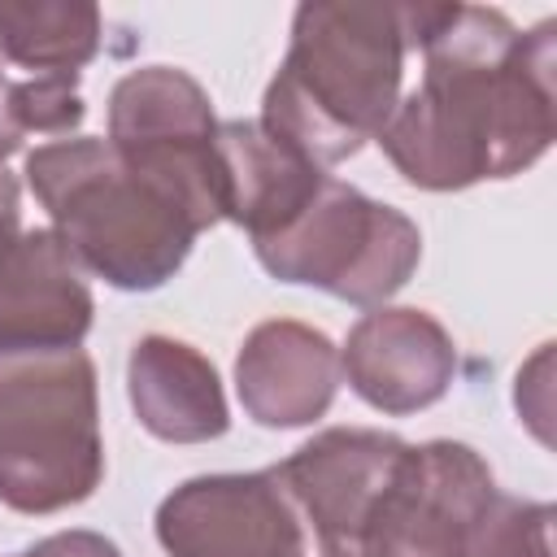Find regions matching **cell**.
<instances>
[{
  "mask_svg": "<svg viewBox=\"0 0 557 557\" xmlns=\"http://www.w3.org/2000/svg\"><path fill=\"white\" fill-rule=\"evenodd\" d=\"M422 83L392 109L379 148L405 183L461 191L531 170L557 139L553 22L518 30L483 4H405Z\"/></svg>",
  "mask_w": 557,
  "mask_h": 557,
  "instance_id": "1",
  "label": "cell"
},
{
  "mask_svg": "<svg viewBox=\"0 0 557 557\" xmlns=\"http://www.w3.org/2000/svg\"><path fill=\"white\" fill-rule=\"evenodd\" d=\"M409 52L405 4L313 0L292 17V44L261 100V126L318 170L379 139L396 109Z\"/></svg>",
  "mask_w": 557,
  "mask_h": 557,
  "instance_id": "2",
  "label": "cell"
},
{
  "mask_svg": "<svg viewBox=\"0 0 557 557\" xmlns=\"http://www.w3.org/2000/svg\"><path fill=\"white\" fill-rule=\"evenodd\" d=\"M26 183L83 274L117 292H152L178 274L205 213L165 178L131 165L109 139L78 135L26 152Z\"/></svg>",
  "mask_w": 557,
  "mask_h": 557,
  "instance_id": "3",
  "label": "cell"
},
{
  "mask_svg": "<svg viewBox=\"0 0 557 557\" xmlns=\"http://www.w3.org/2000/svg\"><path fill=\"white\" fill-rule=\"evenodd\" d=\"M104 479L96 366L83 348L0 352V500L17 513L83 505Z\"/></svg>",
  "mask_w": 557,
  "mask_h": 557,
  "instance_id": "4",
  "label": "cell"
},
{
  "mask_svg": "<svg viewBox=\"0 0 557 557\" xmlns=\"http://www.w3.org/2000/svg\"><path fill=\"white\" fill-rule=\"evenodd\" d=\"M252 248L278 283L322 287L361 309H379L396 296L422 261V235L400 209L379 205L331 174L283 231Z\"/></svg>",
  "mask_w": 557,
  "mask_h": 557,
  "instance_id": "5",
  "label": "cell"
},
{
  "mask_svg": "<svg viewBox=\"0 0 557 557\" xmlns=\"http://www.w3.org/2000/svg\"><path fill=\"white\" fill-rule=\"evenodd\" d=\"M492 496L496 479L470 444H405L366 518L361 557H470V535Z\"/></svg>",
  "mask_w": 557,
  "mask_h": 557,
  "instance_id": "6",
  "label": "cell"
},
{
  "mask_svg": "<svg viewBox=\"0 0 557 557\" xmlns=\"http://www.w3.org/2000/svg\"><path fill=\"white\" fill-rule=\"evenodd\" d=\"M213 135V100L187 70L144 65L109 91V144L131 165L174 183L209 226L222 222Z\"/></svg>",
  "mask_w": 557,
  "mask_h": 557,
  "instance_id": "7",
  "label": "cell"
},
{
  "mask_svg": "<svg viewBox=\"0 0 557 557\" xmlns=\"http://www.w3.org/2000/svg\"><path fill=\"white\" fill-rule=\"evenodd\" d=\"M400 453L405 440L387 431L331 426L270 466L296 513L300 557H361L366 518Z\"/></svg>",
  "mask_w": 557,
  "mask_h": 557,
  "instance_id": "8",
  "label": "cell"
},
{
  "mask_svg": "<svg viewBox=\"0 0 557 557\" xmlns=\"http://www.w3.org/2000/svg\"><path fill=\"white\" fill-rule=\"evenodd\" d=\"M157 540L170 557H300V527L270 466L187 479L157 505Z\"/></svg>",
  "mask_w": 557,
  "mask_h": 557,
  "instance_id": "9",
  "label": "cell"
},
{
  "mask_svg": "<svg viewBox=\"0 0 557 557\" xmlns=\"http://www.w3.org/2000/svg\"><path fill=\"white\" fill-rule=\"evenodd\" d=\"M339 374L370 409L405 418L448 392L457 374V348L426 309L379 305L348 331Z\"/></svg>",
  "mask_w": 557,
  "mask_h": 557,
  "instance_id": "10",
  "label": "cell"
},
{
  "mask_svg": "<svg viewBox=\"0 0 557 557\" xmlns=\"http://www.w3.org/2000/svg\"><path fill=\"white\" fill-rule=\"evenodd\" d=\"M91 287L52 226L0 244V352L78 348L91 331Z\"/></svg>",
  "mask_w": 557,
  "mask_h": 557,
  "instance_id": "11",
  "label": "cell"
},
{
  "mask_svg": "<svg viewBox=\"0 0 557 557\" xmlns=\"http://www.w3.org/2000/svg\"><path fill=\"white\" fill-rule=\"evenodd\" d=\"M339 387L335 344L292 318H270L248 331L235 357V392L257 426L287 431L318 422Z\"/></svg>",
  "mask_w": 557,
  "mask_h": 557,
  "instance_id": "12",
  "label": "cell"
},
{
  "mask_svg": "<svg viewBox=\"0 0 557 557\" xmlns=\"http://www.w3.org/2000/svg\"><path fill=\"white\" fill-rule=\"evenodd\" d=\"M218 205L222 218L257 239L283 231L318 191L326 170L274 139L261 122H218Z\"/></svg>",
  "mask_w": 557,
  "mask_h": 557,
  "instance_id": "13",
  "label": "cell"
},
{
  "mask_svg": "<svg viewBox=\"0 0 557 557\" xmlns=\"http://www.w3.org/2000/svg\"><path fill=\"white\" fill-rule=\"evenodd\" d=\"M126 396L139 426L165 444H205L231 426L213 361L170 335H144L131 348Z\"/></svg>",
  "mask_w": 557,
  "mask_h": 557,
  "instance_id": "14",
  "label": "cell"
},
{
  "mask_svg": "<svg viewBox=\"0 0 557 557\" xmlns=\"http://www.w3.org/2000/svg\"><path fill=\"white\" fill-rule=\"evenodd\" d=\"M100 52V9L83 0H0V61L26 74H78Z\"/></svg>",
  "mask_w": 557,
  "mask_h": 557,
  "instance_id": "15",
  "label": "cell"
},
{
  "mask_svg": "<svg viewBox=\"0 0 557 557\" xmlns=\"http://www.w3.org/2000/svg\"><path fill=\"white\" fill-rule=\"evenodd\" d=\"M78 74H9L0 61V161L35 135H70L83 122Z\"/></svg>",
  "mask_w": 557,
  "mask_h": 557,
  "instance_id": "16",
  "label": "cell"
},
{
  "mask_svg": "<svg viewBox=\"0 0 557 557\" xmlns=\"http://www.w3.org/2000/svg\"><path fill=\"white\" fill-rule=\"evenodd\" d=\"M553 505L496 492L470 535V557H553Z\"/></svg>",
  "mask_w": 557,
  "mask_h": 557,
  "instance_id": "17",
  "label": "cell"
},
{
  "mask_svg": "<svg viewBox=\"0 0 557 557\" xmlns=\"http://www.w3.org/2000/svg\"><path fill=\"white\" fill-rule=\"evenodd\" d=\"M13 557H122V548L113 540H104L100 531H57Z\"/></svg>",
  "mask_w": 557,
  "mask_h": 557,
  "instance_id": "18",
  "label": "cell"
},
{
  "mask_svg": "<svg viewBox=\"0 0 557 557\" xmlns=\"http://www.w3.org/2000/svg\"><path fill=\"white\" fill-rule=\"evenodd\" d=\"M17 231H22V187L0 165V244H9Z\"/></svg>",
  "mask_w": 557,
  "mask_h": 557,
  "instance_id": "19",
  "label": "cell"
}]
</instances>
